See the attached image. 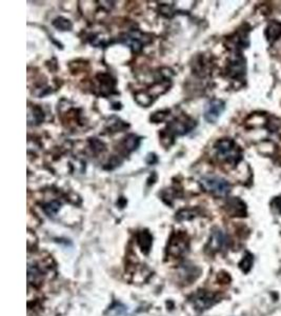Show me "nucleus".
Wrapping results in <instances>:
<instances>
[{"label":"nucleus","instance_id":"f257e3e1","mask_svg":"<svg viewBox=\"0 0 281 316\" xmlns=\"http://www.w3.org/2000/svg\"><path fill=\"white\" fill-rule=\"evenodd\" d=\"M217 157L221 162L236 166L242 161V151L238 144L229 138H222L214 144Z\"/></svg>","mask_w":281,"mask_h":316},{"label":"nucleus","instance_id":"f03ea898","mask_svg":"<svg viewBox=\"0 0 281 316\" xmlns=\"http://www.w3.org/2000/svg\"><path fill=\"white\" fill-rule=\"evenodd\" d=\"M199 184L203 191L218 197L226 196L229 191H231V184H229V182L226 179L216 175L203 176L199 180Z\"/></svg>","mask_w":281,"mask_h":316},{"label":"nucleus","instance_id":"7ed1b4c3","mask_svg":"<svg viewBox=\"0 0 281 316\" xmlns=\"http://www.w3.org/2000/svg\"><path fill=\"white\" fill-rule=\"evenodd\" d=\"M196 127V122L188 116H181L175 118L172 121L168 127L167 130H164L163 133L161 134L162 139L169 138L174 139L176 136H182L185 135L193 130Z\"/></svg>","mask_w":281,"mask_h":316},{"label":"nucleus","instance_id":"20e7f679","mask_svg":"<svg viewBox=\"0 0 281 316\" xmlns=\"http://www.w3.org/2000/svg\"><path fill=\"white\" fill-rule=\"evenodd\" d=\"M191 300L196 310L204 311L213 307L219 299L216 296V294L212 292L206 291V290H199L198 292L192 296Z\"/></svg>","mask_w":281,"mask_h":316},{"label":"nucleus","instance_id":"39448f33","mask_svg":"<svg viewBox=\"0 0 281 316\" xmlns=\"http://www.w3.org/2000/svg\"><path fill=\"white\" fill-rule=\"evenodd\" d=\"M225 109V103L221 99H212L206 104L204 109V120L210 124H215Z\"/></svg>","mask_w":281,"mask_h":316},{"label":"nucleus","instance_id":"423d86ee","mask_svg":"<svg viewBox=\"0 0 281 316\" xmlns=\"http://www.w3.org/2000/svg\"><path fill=\"white\" fill-rule=\"evenodd\" d=\"M247 64L246 59L240 54H235L227 64V74L231 78L240 79L246 75Z\"/></svg>","mask_w":281,"mask_h":316},{"label":"nucleus","instance_id":"0eeeda50","mask_svg":"<svg viewBox=\"0 0 281 316\" xmlns=\"http://www.w3.org/2000/svg\"><path fill=\"white\" fill-rule=\"evenodd\" d=\"M145 36H146L145 34L140 33V32L127 33L121 37L120 43L131 47L132 50L137 53V52L142 51L143 47L150 42V39L145 38Z\"/></svg>","mask_w":281,"mask_h":316},{"label":"nucleus","instance_id":"6e6552de","mask_svg":"<svg viewBox=\"0 0 281 316\" xmlns=\"http://www.w3.org/2000/svg\"><path fill=\"white\" fill-rule=\"evenodd\" d=\"M188 250V241L185 240V236L183 234H177L175 239L171 240L168 252L170 255L174 257H179L183 255Z\"/></svg>","mask_w":281,"mask_h":316},{"label":"nucleus","instance_id":"1a4fd4ad","mask_svg":"<svg viewBox=\"0 0 281 316\" xmlns=\"http://www.w3.org/2000/svg\"><path fill=\"white\" fill-rule=\"evenodd\" d=\"M226 237L221 230H216L212 233L210 241L208 244V248L211 252H219L226 246Z\"/></svg>","mask_w":281,"mask_h":316},{"label":"nucleus","instance_id":"9d476101","mask_svg":"<svg viewBox=\"0 0 281 316\" xmlns=\"http://www.w3.org/2000/svg\"><path fill=\"white\" fill-rule=\"evenodd\" d=\"M99 83L100 94L104 96L111 95L115 90V81L108 74H100L97 76Z\"/></svg>","mask_w":281,"mask_h":316},{"label":"nucleus","instance_id":"9b49d317","mask_svg":"<svg viewBox=\"0 0 281 316\" xmlns=\"http://www.w3.org/2000/svg\"><path fill=\"white\" fill-rule=\"evenodd\" d=\"M264 34H265L267 42L271 44L275 43L281 36V23L278 21H272L271 23H269V25L266 26Z\"/></svg>","mask_w":281,"mask_h":316},{"label":"nucleus","instance_id":"f8f14e48","mask_svg":"<svg viewBox=\"0 0 281 316\" xmlns=\"http://www.w3.org/2000/svg\"><path fill=\"white\" fill-rule=\"evenodd\" d=\"M227 207H228V212H231L233 216H246V213H247L246 205L239 199L234 197L233 200H231L227 203Z\"/></svg>","mask_w":281,"mask_h":316},{"label":"nucleus","instance_id":"ddd939ff","mask_svg":"<svg viewBox=\"0 0 281 316\" xmlns=\"http://www.w3.org/2000/svg\"><path fill=\"white\" fill-rule=\"evenodd\" d=\"M137 240L139 246L142 247L143 251L148 253L150 251V248L152 246V236L148 231H142L137 235Z\"/></svg>","mask_w":281,"mask_h":316},{"label":"nucleus","instance_id":"4468645a","mask_svg":"<svg viewBox=\"0 0 281 316\" xmlns=\"http://www.w3.org/2000/svg\"><path fill=\"white\" fill-rule=\"evenodd\" d=\"M139 142H140V139L136 135H129L126 138H124L122 147L127 153H130L138 148Z\"/></svg>","mask_w":281,"mask_h":316},{"label":"nucleus","instance_id":"2eb2a0df","mask_svg":"<svg viewBox=\"0 0 281 316\" xmlns=\"http://www.w3.org/2000/svg\"><path fill=\"white\" fill-rule=\"evenodd\" d=\"M53 25L55 26L57 30H60V31H71L72 28H73L72 22L69 19L65 18V17L56 18L53 21Z\"/></svg>","mask_w":281,"mask_h":316},{"label":"nucleus","instance_id":"dca6fc26","mask_svg":"<svg viewBox=\"0 0 281 316\" xmlns=\"http://www.w3.org/2000/svg\"><path fill=\"white\" fill-rule=\"evenodd\" d=\"M153 96L150 94L145 93V92H138L135 95V100L137 103H139L143 107H149V105L153 102Z\"/></svg>","mask_w":281,"mask_h":316},{"label":"nucleus","instance_id":"f3484780","mask_svg":"<svg viewBox=\"0 0 281 316\" xmlns=\"http://www.w3.org/2000/svg\"><path fill=\"white\" fill-rule=\"evenodd\" d=\"M60 206H61V204H60L59 202L53 201V202H51V203L46 204V205L43 207V209H44L45 213H46L48 215L54 216L55 214H57V212L60 210Z\"/></svg>","mask_w":281,"mask_h":316},{"label":"nucleus","instance_id":"a211bd4d","mask_svg":"<svg viewBox=\"0 0 281 316\" xmlns=\"http://www.w3.org/2000/svg\"><path fill=\"white\" fill-rule=\"evenodd\" d=\"M253 262H254V258L251 254H248L244 257V259L241 260V262L239 263V267L240 269L244 271L245 273H248L251 269H252V266H253Z\"/></svg>","mask_w":281,"mask_h":316},{"label":"nucleus","instance_id":"6ab92c4d","mask_svg":"<svg viewBox=\"0 0 281 316\" xmlns=\"http://www.w3.org/2000/svg\"><path fill=\"white\" fill-rule=\"evenodd\" d=\"M32 115H33V120L31 122H29L30 124L31 123H33V124L34 123L35 124H40L43 121V118H44L43 111L40 108H38V107H34L33 108V114L29 113V116H32Z\"/></svg>","mask_w":281,"mask_h":316},{"label":"nucleus","instance_id":"aec40b11","mask_svg":"<svg viewBox=\"0 0 281 316\" xmlns=\"http://www.w3.org/2000/svg\"><path fill=\"white\" fill-rule=\"evenodd\" d=\"M168 113H169V111H159V112H156V113H154V114H153V115L151 116V122L155 123V124H158V123H160V122H163V121L165 120V118H167Z\"/></svg>","mask_w":281,"mask_h":316},{"label":"nucleus","instance_id":"412c9836","mask_svg":"<svg viewBox=\"0 0 281 316\" xmlns=\"http://www.w3.org/2000/svg\"><path fill=\"white\" fill-rule=\"evenodd\" d=\"M271 205L277 211V212L281 215V196H277V197H275V199H273Z\"/></svg>","mask_w":281,"mask_h":316}]
</instances>
